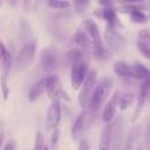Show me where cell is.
<instances>
[{"label": "cell", "mask_w": 150, "mask_h": 150, "mask_svg": "<svg viewBox=\"0 0 150 150\" xmlns=\"http://www.w3.org/2000/svg\"><path fill=\"white\" fill-rule=\"evenodd\" d=\"M115 82L111 76H103L101 79L98 80L93 92L91 95L90 103H88L87 111H88V117L91 120L101 111L103 105L105 104V101L109 99V96L112 95V90H113Z\"/></svg>", "instance_id": "cell-1"}, {"label": "cell", "mask_w": 150, "mask_h": 150, "mask_svg": "<svg viewBox=\"0 0 150 150\" xmlns=\"http://www.w3.org/2000/svg\"><path fill=\"white\" fill-rule=\"evenodd\" d=\"M82 26L91 40L92 54H93V57H95V59L100 61V62L108 61L109 58H111L112 53H111V50L105 46V44H104L100 28H99V25L96 24V21L92 20V18H86V20L83 21Z\"/></svg>", "instance_id": "cell-2"}, {"label": "cell", "mask_w": 150, "mask_h": 150, "mask_svg": "<svg viewBox=\"0 0 150 150\" xmlns=\"http://www.w3.org/2000/svg\"><path fill=\"white\" fill-rule=\"evenodd\" d=\"M90 70L91 69H90V61H88V58L78 61V62H75L70 66V84L73 90L79 91V88L84 83Z\"/></svg>", "instance_id": "cell-3"}, {"label": "cell", "mask_w": 150, "mask_h": 150, "mask_svg": "<svg viewBox=\"0 0 150 150\" xmlns=\"http://www.w3.org/2000/svg\"><path fill=\"white\" fill-rule=\"evenodd\" d=\"M103 40H104L105 46L111 50V53H120L127 46V40H125V37L120 33V29L115 28V26L105 25Z\"/></svg>", "instance_id": "cell-4"}, {"label": "cell", "mask_w": 150, "mask_h": 150, "mask_svg": "<svg viewBox=\"0 0 150 150\" xmlns=\"http://www.w3.org/2000/svg\"><path fill=\"white\" fill-rule=\"evenodd\" d=\"M37 54V45L34 41H26L15 54L13 66L17 69H25L32 65Z\"/></svg>", "instance_id": "cell-5"}, {"label": "cell", "mask_w": 150, "mask_h": 150, "mask_svg": "<svg viewBox=\"0 0 150 150\" xmlns=\"http://www.w3.org/2000/svg\"><path fill=\"white\" fill-rule=\"evenodd\" d=\"M98 80H99L98 71L91 69L90 73L87 75V78H86L84 83H83L82 87L79 88V93H78V103H79L80 108H87L88 107L91 95H92L93 88H95Z\"/></svg>", "instance_id": "cell-6"}, {"label": "cell", "mask_w": 150, "mask_h": 150, "mask_svg": "<svg viewBox=\"0 0 150 150\" xmlns=\"http://www.w3.org/2000/svg\"><path fill=\"white\" fill-rule=\"evenodd\" d=\"M149 95H150V80H144L140 83V87H138V92H137V98H136V107L133 109L132 117H130V121L134 124L138 121V119L141 117L144 109H145L146 104L149 103Z\"/></svg>", "instance_id": "cell-7"}, {"label": "cell", "mask_w": 150, "mask_h": 150, "mask_svg": "<svg viewBox=\"0 0 150 150\" xmlns=\"http://www.w3.org/2000/svg\"><path fill=\"white\" fill-rule=\"evenodd\" d=\"M46 78V88H45V93L50 101H62L63 99H67V92L63 90V86L61 83V79L55 74L52 75H45Z\"/></svg>", "instance_id": "cell-8"}, {"label": "cell", "mask_w": 150, "mask_h": 150, "mask_svg": "<svg viewBox=\"0 0 150 150\" xmlns=\"http://www.w3.org/2000/svg\"><path fill=\"white\" fill-rule=\"evenodd\" d=\"M144 3L140 4H128V5H121L119 12L128 15L129 20L133 24L137 25H145L149 23V16L145 13V11L149 8V5H142Z\"/></svg>", "instance_id": "cell-9"}, {"label": "cell", "mask_w": 150, "mask_h": 150, "mask_svg": "<svg viewBox=\"0 0 150 150\" xmlns=\"http://www.w3.org/2000/svg\"><path fill=\"white\" fill-rule=\"evenodd\" d=\"M120 95L121 91L116 90L112 92L109 99L105 101V104L101 108V120L104 124H112L116 119V113L119 109V101H120Z\"/></svg>", "instance_id": "cell-10"}, {"label": "cell", "mask_w": 150, "mask_h": 150, "mask_svg": "<svg viewBox=\"0 0 150 150\" xmlns=\"http://www.w3.org/2000/svg\"><path fill=\"white\" fill-rule=\"evenodd\" d=\"M61 121H62V105H61V101H52L46 112L45 128H46L47 132H53L54 129H58Z\"/></svg>", "instance_id": "cell-11"}, {"label": "cell", "mask_w": 150, "mask_h": 150, "mask_svg": "<svg viewBox=\"0 0 150 150\" xmlns=\"http://www.w3.org/2000/svg\"><path fill=\"white\" fill-rule=\"evenodd\" d=\"M40 67L45 75H52L58 67V59L55 53L50 47H46L40 54Z\"/></svg>", "instance_id": "cell-12"}, {"label": "cell", "mask_w": 150, "mask_h": 150, "mask_svg": "<svg viewBox=\"0 0 150 150\" xmlns=\"http://www.w3.org/2000/svg\"><path fill=\"white\" fill-rule=\"evenodd\" d=\"M93 16L103 20L109 26H115V28L121 26V21L119 17V9H116L115 7H101L93 12Z\"/></svg>", "instance_id": "cell-13"}, {"label": "cell", "mask_w": 150, "mask_h": 150, "mask_svg": "<svg viewBox=\"0 0 150 150\" xmlns=\"http://www.w3.org/2000/svg\"><path fill=\"white\" fill-rule=\"evenodd\" d=\"M13 61H15V53L7 47V45L0 41V66H1V75L9 78V74L13 69Z\"/></svg>", "instance_id": "cell-14"}, {"label": "cell", "mask_w": 150, "mask_h": 150, "mask_svg": "<svg viewBox=\"0 0 150 150\" xmlns=\"http://www.w3.org/2000/svg\"><path fill=\"white\" fill-rule=\"evenodd\" d=\"M88 120V111L87 108H82V111L76 115V117L74 119L73 125H71V137L73 140H80L83 132L86 129V124H87Z\"/></svg>", "instance_id": "cell-15"}, {"label": "cell", "mask_w": 150, "mask_h": 150, "mask_svg": "<svg viewBox=\"0 0 150 150\" xmlns=\"http://www.w3.org/2000/svg\"><path fill=\"white\" fill-rule=\"evenodd\" d=\"M112 70H113L115 75H117L119 78L124 80H134L133 79V67L129 62L127 61H116L112 66Z\"/></svg>", "instance_id": "cell-16"}, {"label": "cell", "mask_w": 150, "mask_h": 150, "mask_svg": "<svg viewBox=\"0 0 150 150\" xmlns=\"http://www.w3.org/2000/svg\"><path fill=\"white\" fill-rule=\"evenodd\" d=\"M112 138H113V122L104 124L100 133L98 150H112Z\"/></svg>", "instance_id": "cell-17"}, {"label": "cell", "mask_w": 150, "mask_h": 150, "mask_svg": "<svg viewBox=\"0 0 150 150\" xmlns=\"http://www.w3.org/2000/svg\"><path fill=\"white\" fill-rule=\"evenodd\" d=\"M45 88H46V78H45V75H44L41 79L34 82L33 84L29 87V90H28L29 103H34V101L38 100V99L45 93Z\"/></svg>", "instance_id": "cell-18"}, {"label": "cell", "mask_w": 150, "mask_h": 150, "mask_svg": "<svg viewBox=\"0 0 150 150\" xmlns=\"http://www.w3.org/2000/svg\"><path fill=\"white\" fill-rule=\"evenodd\" d=\"M140 127H133L129 130L128 136L122 141V149L121 150H136L140 141Z\"/></svg>", "instance_id": "cell-19"}, {"label": "cell", "mask_w": 150, "mask_h": 150, "mask_svg": "<svg viewBox=\"0 0 150 150\" xmlns=\"http://www.w3.org/2000/svg\"><path fill=\"white\" fill-rule=\"evenodd\" d=\"M73 42L76 45V47H80L83 50L87 49H92V45H91V40L88 37V34L86 33V30L83 29V26H80L73 36Z\"/></svg>", "instance_id": "cell-20"}, {"label": "cell", "mask_w": 150, "mask_h": 150, "mask_svg": "<svg viewBox=\"0 0 150 150\" xmlns=\"http://www.w3.org/2000/svg\"><path fill=\"white\" fill-rule=\"evenodd\" d=\"M133 67V79L137 80V82H144V80H148L150 78V69L146 67L144 63L141 62H134L132 65Z\"/></svg>", "instance_id": "cell-21"}, {"label": "cell", "mask_w": 150, "mask_h": 150, "mask_svg": "<svg viewBox=\"0 0 150 150\" xmlns=\"http://www.w3.org/2000/svg\"><path fill=\"white\" fill-rule=\"evenodd\" d=\"M65 58H66V62L71 66L73 63L84 59L87 57H86V52L83 49H80V47H73V49H70L65 54Z\"/></svg>", "instance_id": "cell-22"}, {"label": "cell", "mask_w": 150, "mask_h": 150, "mask_svg": "<svg viewBox=\"0 0 150 150\" xmlns=\"http://www.w3.org/2000/svg\"><path fill=\"white\" fill-rule=\"evenodd\" d=\"M136 100V96L132 92H121L120 95V101H119V109L121 111H127Z\"/></svg>", "instance_id": "cell-23"}, {"label": "cell", "mask_w": 150, "mask_h": 150, "mask_svg": "<svg viewBox=\"0 0 150 150\" xmlns=\"http://www.w3.org/2000/svg\"><path fill=\"white\" fill-rule=\"evenodd\" d=\"M46 4L49 8L55 11H65L71 7V1L69 0H46Z\"/></svg>", "instance_id": "cell-24"}, {"label": "cell", "mask_w": 150, "mask_h": 150, "mask_svg": "<svg viewBox=\"0 0 150 150\" xmlns=\"http://www.w3.org/2000/svg\"><path fill=\"white\" fill-rule=\"evenodd\" d=\"M137 49H138V52L141 53V55L150 62V44L149 42L142 41V40H138L137 41Z\"/></svg>", "instance_id": "cell-25"}, {"label": "cell", "mask_w": 150, "mask_h": 150, "mask_svg": "<svg viewBox=\"0 0 150 150\" xmlns=\"http://www.w3.org/2000/svg\"><path fill=\"white\" fill-rule=\"evenodd\" d=\"M8 79L9 78L5 76V75H1L0 76V87H1V96L4 100H8L9 98V92H11V88L9 84H8Z\"/></svg>", "instance_id": "cell-26"}, {"label": "cell", "mask_w": 150, "mask_h": 150, "mask_svg": "<svg viewBox=\"0 0 150 150\" xmlns=\"http://www.w3.org/2000/svg\"><path fill=\"white\" fill-rule=\"evenodd\" d=\"M46 144H45V137L41 132L36 133V138H34V145H33V150H44Z\"/></svg>", "instance_id": "cell-27"}, {"label": "cell", "mask_w": 150, "mask_h": 150, "mask_svg": "<svg viewBox=\"0 0 150 150\" xmlns=\"http://www.w3.org/2000/svg\"><path fill=\"white\" fill-rule=\"evenodd\" d=\"M58 144H59V129H54L50 136V149L55 150L58 148Z\"/></svg>", "instance_id": "cell-28"}, {"label": "cell", "mask_w": 150, "mask_h": 150, "mask_svg": "<svg viewBox=\"0 0 150 150\" xmlns=\"http://www.w3.org/2000/svg\"><path fill=\"white\" fill-rule=\"evenodd\" d=\"M71 4L75 7V9L78 11V13H82L83 11L88 7L90 0H73V3H71Z\"/></svg>", "instance_id": "cell-29"}, {"label": "cell", "mask_w": 150, "mask_h": 150, "mask_svg": "<svg viewBox=\"0 0 150 150\" xmlns=\"http://www.w3.org/2000/svg\"><path fill=\"white\" fill-rule=\"evenodd\" d=\"M21 7L25 13H30L34 9V1L33 0H21Z\"/></svg>", "instance_id": "cell-30"}, {"label": "cell", "mask_w": 150, "mask_h": 150, "mask_svg": "<svg viewBox=\"0 0 150 150\" xmlns=\"http://www.w3.org/2000/svg\"><path fill=\"white\" fill-rule=\"evenodd\" d=\"M78 150H91V145L86 138H80L78 144Z\"/></svg>", "instance_id": "cell-31"}, {"label": "cell", "mask_w": 150, "mask_h": 150, "mask_svg": "<svg viewBox=\"0 0 150 150\" xmlns=\"http://www.w3.org/2000/svg\"><path fill=\"white\" fill-rule=\"evenodd\" d=\"M120 5H128V4H140V3H145V0H116Z\"/></svg>", "instance_id": "cell-32"}, {"label": "cell", "mask_w": 150, "mask_h": 150, "mask_svg": "<svg viewBox=\"0 0 150 150\" xmlns=\"http://www.w3.org/2000/svg\"><path fill=\"white\" fill-rule=\"evenodd\" d=\"M98 3L100 7H113L116 0H98Z\"/></svg>", "instance_id": "cell-33"}, {"label": "cell", "mask_w": 150, "mask_h": 150, "mask_svg": "<svg viewBox=\"0 0 150 150\" xmlns=\"http://www.w3.org/2000/svg\"><path fill=\"white\" fill-rule=\"evenodd\" d=\"M15 149H16V144L11 140V141H8L7 144H4V146H3L1 150H15Z\"/></svg>", "instance_id": "cell-34"}, {"label": "cell", "mask_w": 150, "mask_h": 150, "mask_svg": "<svg viewBox=\"0 0 150 150\" xmlns=\"http://www.w3.org/2000/svg\"><path fill=\"white\" fill-rule=\"evenodd\" d=\"M4 146V133H3V130H0V148H3Z\"/></svg>", "instance_id": "cell-35"}, {"label": "cell", "mask_w": 150, "mask_h": 150, "mask_svg": "<svg viewBox=\"0 0 150 150\" xmlns=\"http://www.w3.org/2000/svg\"><path fill=\"white\" fill-rule=\"evenodd\" d=\"M136 150H144V149H142V148H141V146H140V145H138V146H137V149H136Z\"/></svg>", "instance_id": "cell-36"}, {"label": "cell", "mask_w": 150, "mask_h": 150, "mask_svg": "<svg viewBox=\"0 0 150 150\" xmlns=\"http://www.w3.org/2000/svg\"><path fill=\"white\" fill-rule=\"evenodd\" d=\"M44 150H52V149H50L49 146H45V149H44Z\"/></svg>", "instance_id": "cell-37"}, {"label": "cell", "mask_w": 150, "mask_h": 150, "mask_svg": "<svg viewBox=\"0 0 150 150\" xmlns=\"http://www.w3.org/2000/svg\"><path fill=\"white\" fill-rule=\"evenodd\" d=\"M1 5H3V0H0V7H1Z\"/></svg>", "instance_id": "cell-38"}, {"label": "cell", "mask_w": 150, "mask_h": 150, "mask_svg": "<svg viewBox=\"0 0 150 150\" xmlns=\"http://www.w3.org/2000/svg\"><path fill=\"white\" fill-rule=\"evenodd\" d=\"M148 16H149V20H150V13H149V15H148Z\"/></svg>", "instance_id": "cell-39"}, {"label": "cell", "mask_w": 150, "mask_h": 150, "mask_svg": "<svg viewBox=\"0 0 150 150\" xmlns=\"http://www.w3.org/2000/svg\"><path fill=\"white\" fill-rule=\"evenodd\" d=\"M149 150H150V146H149Z\"/></svg>", "instance_id": "cell-40"}]
</instances>
